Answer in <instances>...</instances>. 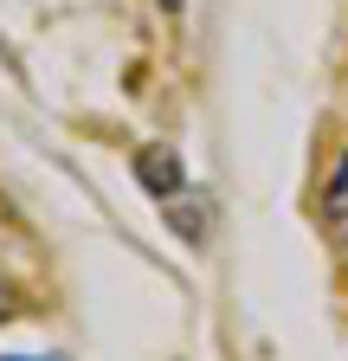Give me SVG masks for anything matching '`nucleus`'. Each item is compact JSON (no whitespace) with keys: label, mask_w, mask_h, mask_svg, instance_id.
I'll return each mask as SVG.
<instances>
[{"label":"nucleus","mask_w":348,"mask_h":361,"mask_svg":"<svg viewBox=\"0 0 348 361\" xmlns=\"http://www.w3.org/2000/svg\"><path fill=\"white\" fill-rule=\"evenodd\" d=\"M323 213H329V226H335V233H348V155L335 161L329 188H323Z\"/></svg>","instance_id":"nucleus-1"},{"label":"nucleus","mask_w":348,"mask_h":361,"mask_svg":"<svg viewBox=\"0 0 348 361\" xmlns=\"http://www.w3.org/2000/svg\"><path fill=\"white\" fill-rule=\"evenodd\" d=\"M342 245H348V233H342Z\"/></svg>","instance_id":"nucleus-3"},{"label":"nucleus","mask_w":348,"mask_h":361,"mask_svg":"<svg viewBox=\"0 0 348 361\" xmlns=\"http://www.w3.org/2000/svg\"><path fill=\"white\" fill-rule=\"evenodd\" d=\"M0 361H39V355H0Z\"/></svg>","instance_id":"nucleus-2"}]
</instances>
